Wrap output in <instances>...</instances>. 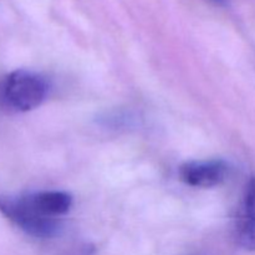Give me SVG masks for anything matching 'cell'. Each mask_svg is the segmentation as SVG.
Instances as JSON below:
<instances>
[{
	"mask_svg": "<svg viewBox=\"0 0 255 255\" xmlns=\"http://www.w3.org/2000/svg\"><path fill=\"white\" fill-rule=\"evenodd\" d=\"M47 82L30 70H15L0 82V105L15 112H27L44 102Z\"/></svg>",
	"mask_w": 255,
	"mask_h": 255,
	"instance_id": "cell-1",
	"label": "cell"
},
{
	"mask_svg": "<svg viewBox=\"0 0 255 255\" xmlns=\"http://www.w3.org/2000/svg\"><path fill=\"white\" fill-rule=\"evenodd\" d=\"M0 212L20 231L35 238H52L61 228L60 219L40 214L30 206L24 194L0 196Z\"/></svg>",
	"mask_w": 255,
	"mask_h": 255,
	"instance_id": "cell-2",
	"label": "cell"
},
{
	"mask_svg": "<svg viewBox=\"0 0 255 255\" xmlns=\"http://www.w3.org/2000/svg\"><path fill=\"white\" fill-rule=\"evenodd\" d=\"M231 166L224 159L189 161L179 167V178L187 186L196 188H213L227 181Z\"/></svg>",
	"mask_w": 255,
	"mask_h": 255,
	"instance_id": "cell-3",
	"label": "cell"
},
{
	"mask_svg": "<svg viewBox=\"0 0 255 255\" xmlns=\"http://www.w3.org/2000/svg\"><path fill=\"white\" fill-rule=\"evenodd\" d=\"M234 236L243 249L255 252V177L244 188L236 216Z\"/></svg>",
	"mask_w": 255,
	"mask_h": 255,
	"instance_id": "cell-4",
	"label": "cell"
},
{
	"mask_svg": "<svg viewBox=\"0 0 255 255\" xmlns=\"http://www.w3.org/2000/svg\"><path fill=\"white\" fill-rule=\"evenodd\" d=\"M30 206L40 214L60 219L72 206L71 194L61 191H41L24 194Z\"/></svg>",
	"mask_w": 255,
	"mask_h": 255,
	"instance_id": "cell-5",
	"label": "cell"
},
{
	"mask_svg": "<svg viewBox=\"0 0 255 255\" xmlns=\"http://www.w3.org/2000/svg\"><path fill=\"white\" fill-rule=\"evenodd\" d=\"M211 2H213L214 5H218V6H224L227 5V0H209Z\"/></svg>",
	"mask_w": 255,
	"mask_h": 255,
	"instance_id": "cell-6",
	"label": "cell"
}]
</instances>
